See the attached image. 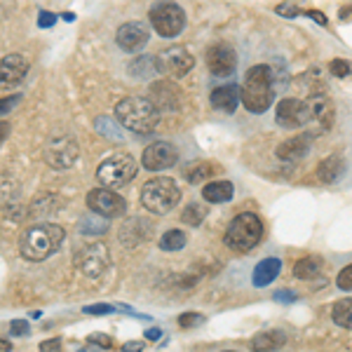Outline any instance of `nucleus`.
I'll list each match as a JSON object with an SVG mask.
<instances>
[{
	"instance_id": "11",
	"label": "nucleus",
	"mask_w": 352,
	"mask_h": 352,
	"mask_svg": "<svg viewBox=\"0 0 352 352\" xmlns=\"http://www.w3.org/2000/svg\"><path fill=\"white\" fill-rule=\"evenodd\" d=\"M87 207L89 212L99 214L104 219H116L127 212V202L118 192H113V188H106V186L87 192Z\"/></svg>"
},
{
	"instance_id": "2",
	"label": "nucleus",
	"mask_w": 352,
	"mask_h": 352,
	"mask_svg": "<svg viewBox=\"0 0 352 352\" xmlns=\"http://www.w3.org/2000/svg\"><path fill=\"white\" fill-rule=\"evenodd\" d=\"M116 118L124 129L136 134H151L160 124V111L148 96H127L116 106Z\"/></svg>"
},
{
	"instance_id": "36",
	"label": "nucleus",
	"mask_w": 352,
	"mask_h": 352,
	"mask_svg": "<svg viewBox=\"0 0 352 352\" xmlns=\"http://www.w3.org/2000/svg\"><path fill=\"white\" fill-rule=\"evenodd\" d=\"M19 99H21V96H8V99H0V116L12 111L14 106L19 104Z\"/></svg>"
},
{
	"instance_id": "21",
	"label": "nucleus",
	"mask_w": 352,
	"mask_h": 352,
	"mask_svg": "<svg viewBox=\"0 0 352 352\" xmlns=\"http://www.w3.org/2000/svg\"><path fill=\"white\" fill-rule=\"evenodd\" d=\"M232 192H235V188H232L230 181H212V184H207L202 188V197L212 204H219V202H230Z\"/></svg>"
},
{
	"instance_id": "15",
	"label": "nucleus",
	"mask_w": 352,
	"mask_h": 352,
	"mask_svg": "<svg viewBox=\"0 0 352 352\" xmlns=\"http://www.w3.org/2000/svg\"><path fill=\"white\" fill-rule=\"evenodd\" d=\"M305 106H308V122L315 124L317 129L327 132V129L333 127V120H336V109H333V104L327 99L324 94H312Z\"/></svg>"
},
{
	"instance_id": "44",
	"label": "nucleus",
	"mask_w": 352,
	"mask_h": 352,
	"mask_svg": "<svg viewBox=\"0 0 352 352\" xmlns=\"http://www.w3.org/2000/svg\"><path fill=\"white\" fill-rule=\"evenodd\" d=\"M12 132V124L10 122H0V144H5V139Z\"/></svg>"
},
{
	"instance_id": "18",
	"label": "nucleus",
	"mask_w": 352,
	"mask_h": 352,
	"mask_svg": "<svg viewBox=\"0 0 352 352\" xmlns=\"http://www.w3.org/2000/svg\"><path fill=\"white\" fill-rule=\"evenodd\" d=\"M28 61L21 54H8L0 59V87H14L26 78Z\"/></svg>"
},
{
	"instance_id": "41",
	"label": "nucleus",
	"mask_w": 352,
	"mask_h": 352,
	"mask_svg": "<svg viewBox=\"0 0 352 352\" xmlns=\"http://www.w3.org/2000/svg\"><path fill=\"white\" fill-rule=\"evenodd\" d=\"M275 300H282V303H294V300H296V294H292V292H277L275 294Z\"/></svg>"
},
{
	"instance_id": "42",
	"label": "nucleus",
	"mask_w": 352,
	"mask_h": 352,
	"mask_svg": "<svg viewBox=\"0 0 352 352\" xmlns=\"http://www.w3.org/2000/svg\"><path fill=\"white\" fill-rule=\"evenodd\" d=\"M310 16L312 21H317V24H322V26H327V16L322 14V12H317V10H308V12H305Z\"/></svg>"
},
{
	"instance_id": "7",
	"label": "nucleus",
	"mask_w": 352,
	"mask_h": 352,
	"mask_svg": "<svg viewBox=\"0 0 352 352\" xmlns=\"http://www.w3.org/2000/svg\"><path fill=\"white\" fill-rule=\"evenodd\" d=\"M73 263H76V268L80 270L85 277L96 280V277H101L106 270H109L111 252L104 242H89V244H85L82 249H78Z\"/></svg>"
},
{
	"instance_id": "39",
	"label": "nucleus",
	"mask_w": 352,
	"mask_h": 352,
	"mask_svg": "<svg viewBox=\"0 0 352 352\" xmlns=\"http://www.w3.org/2000/svg\"><path fill=\"white\" fill-rule=\"evenodd\" d=\"M87 343H89V345H101V348H106V350L113 348V340H111V338H106V336H92V338L87 340Z\"/></svg>"
},
{
	"instance_id": "10",
	"label": "nucleus",
	"mask_w": 352,
	"mask_h": 352,
	"mask_svg": "<svg viewBox=\"0 0 352 352\" xmlns=\"http://www.w3.org/2000/svg\"><path fill=\"white\" fill-rule=\"evenodd\" d=\"M192 64H195L192 54L186 47H181V45L162 50V52L155 56V68L169 78H184L192 68Z\"/></svg>"
},
{
	"instance_id": "5",
	"label": "nucleus",
	"mask_w": 352,
	"mask_h": 352,
	"mask_svg": "<svg viewBox=\"0 0 352 352\" xmlns=\"http://www.w3.org/2000/svg\"><path fill=\"white\" fill-rule=\"evenodd\" d=\"M226 244L232 249V252H252L256 244L263 240V223L256 214L244 212L237 214L232 219V223L226 230Z\"/></svg>"
},
{
	"instance_id": "29",
	"label": "nucleus",
	"mask_w": 352,
	"mask_h": 352,
	"mask_svg": "<svg viewBox=\"0 0 352 352\" xmlns=\"http://www.w3.org/2000/svg\"><path fill=\"white\" fill-rule=\"evenodd\" d=\"M184 247H186V235L181 230H167L160 240L162 252H179Z\"/></svg>"
},
{
	"instance_id": "8",
	"label": "nucleus",
	"mask_w": 352,
	"mask_h": 352,
	"mask_svg": "<svg viewBox=\"0 0 352 352\" xmlns=\"http://www.w3.org/2000/svg\"><path fill=\"white\" fill-rule=\"evenodd\" d=\"M151 24L162 38H176L186 26V14L176 3L162 0L151 8Z\"/></svg>"
},
{
	"instance_id": "20",
	"label": "nucleus",
	"mask_w": 352,
	"mask_h": 352,
	"mask_svg": "<svg viewBox=\"0 0 352 352\" xmlns=\"http://www.w3.org/2000/svg\"><path fill=\"white\" fill-rule=\"evenodd\" d=\"M237 104H240V87L237 85H223L212 92V106L217 111L235 113Z\"/></svg>"
},
{
	"instance_id": "14",
	"label": "nucleus",
	"mask_w": 352,
	"mask_h": 352,
	"mask_svg": "<svg viewBox=\"0 0 352 352\" xmlns=\"http://www.w3.org/2000/svg\"><path fill=\"white\" fill-rule=\"evenodd\" d=\"M275 120L285 129L303 127V124L308 122V106L300 99H282L280 104H277Z\"/></svg>"
},
{
	"instance_id": "31",
	"label": "nucleus",
	"mask_w": 352,
	"mask_h": 352,
	"mask_svg": "<svg viewBox=\"0 0 352 352\" xmlns=\"http://www.w3.org/2000/svg\"><path fill=\"white\" fill-rule=\"evenodd\" d=\"M329 71H331V76H336V78H348L352 73V64L345 59H333L331 64H329Z\"/></svg>"
},
{
	"instance_id": "25",
	"label": "nucleus",
	"mask_w": 352,
	"mask_h": 352,
	"mask_svg": "<svg viewBox=\"0 0 352 352\" xmlns=\"http://www.w3.org/2000/svg\"><path fill=\"white\" fill-rule=\"evenodd\" d=\"M287 343V336L280 331V329H270V331H263L258 333L256 338L252 340V345L256 350H277Z\"/></svg>"
},
{
	"instance_id": "13",
	"label": "nucleus",
	"mask_w": 352,
	"mask_h": 352,
	"mask_svg": "<svg viewBox=\"0 0 352 352\" xmlns=\"http://www.w3.org/2000/svg\"><path fill=\"white\" fill-rule=\"evenodd\" d=\"M144 160V167L151 169V172H160V169H169L179 162V151L174 148L167 141H157V144H151L148 148L141 155Z\"/></svg>"
},
{
	"instance_id": "48",
	"label": "nucleus",
	"mask_w": 352,
	"mask_h": 352,
	"mask_svg": "<svg viewBox=\"0 0 352 352\" xmlns=\"http://www.w3.org/2000/svg\"><path fill=\"white\" fill-rule=\"evenodd\" d=\"M8 350H12V345H10V340L0 338V352H8Z\"/></svg>"
},
{
	"instance_id": "6",
	"label": "nucleus",
	"mask_w": 352,
	"mask_h": 352,
	"mask_svg": "<svg viewBox=\"0 0 352 352\" xmlns=\"http://www.w3.org/2000/svg\"><path fill=\"white\" fill-rule=\"evenodd\" d=\"M136 176V162L129 153H116V155L106 157L96 169V179L106 188H124Z\"/></svg>"
},
{
	"instance_id": "17",
	"label": "nucleus",
	"mask_w": 352,
	"mask_h": 352,
	"mask_svg": "<svg viewBox=\"0 0 352 352\" xmlns=\"http://www.w3.org/2000/svg\"><path fill=\"white\" fill-rule=\"evenodd\" d=\"M148 38H151L148 26L141 24V21L122 24L116 33V43L120 45L124 52H136V50H141L146 43H148Z\"/></svg>"
},
{
	"instance_id": "30",
	"label": "nucleus",
	"mask_w": 352,
	"mask_h": 352,
	"mask_svg": "<svg viewBox=\"0 0 352 352\" xmlns=\"http://www.w3.org/2000/svg\"><path fill=\"white\" fill-rule=\"evenodd\" d=\"M204 217H207V209H204L200 202H190L188 207L184 209V214H181V219H184L188 226H200Z\"/></svg>"
},
{
	"instance_id": "22",
	"label": "nucleus",
	"mask_w": 352,
	"mask_h": 352,
	"mask_svg": "<svg viewBox=\"0 0 352 352\" xmlns=\"http://www.w3.org/2000/svg\"><path fill=\"white\" fill-rule=\"evenodd\" d=\"M280 270H282V261L280 258L261 261V263L256 265V270H254V285H256V287H268L270 282L280 275Z\"/></svg>"
},
{
	"instance_id": "24",
	"label": "nucleus",
	"mask_w": 352,
	"mask_h": 352,
	"mask_svg": "<svg viewBox=\"0 0 352 352\" xmlns=\"http://www.w3.org/2000/svg\"><path fill=\"white\" fill-rule=\"evenodd\" d=\"M136 226H139V219H129L127 223H122V228H120V242L122 244L134 247V244H139V242H148V232L153 228L148 226V228H144V230H136Z\"/></svg>"
},
{
	"instance_id": "16",
	"label": "nucleus",
	"mask_w": 352,
	"mask_h": 352,
	"mask_svg": "<svg viewBox=\"0 0 352 352\" xmlns=\"http://www.w3.org/2000/svg\"><path fill=\"white\" fill-rule=\"evenodd\" d=\"M148 99L157 106V111H179L181 104H184V94H181V89L169 80L153 82Z\"/></svg>"
},
{
	"instance_id": "3",
	"label": "nucleus",
	"mask_w": 352,
	"mask_h": 352,
	"mask_svg": "<svg viewBox=\"0 0 352 352\" xmlns=\"http://www.w3.org/2000/svg\"><path fill=\"white\" fill-rule=\"evenodd\" d=\"M272 68L265 64L252 66L244 76L240 99L249 113H265L272 104Z\"/></svg>"
},
{
	"instance_id": "46",
	"label": "nucleus",
	"mask_w": 352,
	"mask_h": 352,
	"mask_svg": "<svg viewBox=\"0 0 352 352\" xmlns=\"http://www.w3.org/2000/svg\"><path fill=\"white\" fill-rule=\"evenodd\" d=\"M146 348L144 343H139V340H132V343H124V350H141Z\"/></svg>"
},
{
	"instance_id": "40",
	"label": "nucleus",
	"mask_w": 352,
	"mask_h": 352,
	"mask_svg": "<svg viewBox=\"0 0 352 352\" xmlns=\"http://www.w3.org/2000/svg\"><path fill=\"white\" fill-rule=\"evenodd\" d=\"M56 21V16L52 12H41V19H38V26L45 28V26H52Z\"/></svg>"
},
{
	"instance_id": "19",
	"label": "nucleus",
	"mask_w": 352,
	"mask_h": 352,
	"mask_svg": "<svg viewBox=\"0 0 352 352\" xmlns=\"http://www.w3.org/2000/svg\"><path fill=\"white\" fill-rule=\"evenodd\" d=\"M310 141H312L310 134H298V136H294V139L282 141V144L277 146L275 153H277V157H280V160H285V162H298V160H303V157L308 155Z\"/></svg>"
},
{
	"instance_id": "45",
	"label": "nucleus",
	"mask_w": 352,
	"mask_h": 352,
	"mask_svg": "<svg viewBox=\"0 0 352 352\" xmlns=\"http://www.w3.org/2000/svg\"><path fill=\"white\" fill-rule=\"evenodd\" d=\"M160 336H162V331L157 327H153V329H148V331H146V338H148V340H157Z\"/></svg>"
},
{
	"instance_id": "27",
	"label": "nucleus",
	"mask_w": 352,
	"mask_h": 352,
	"mask_svg": "<svg viewBox=\"0 0 352 352\" xmlns=\"http://www.w3.org/2000/svg\"><path fill=\"white\" fill-rule=\"evenodd\" d=\"M214 174H219V167L214 162H195L186 172V179H188V184H202V181L212 179Z\"/></svg>"
},
{
	"instance_id": "28",
	"label": "nucleus",
	"mask_w": 352,
	"mask_h": 352,
	"mask_svg": "<svg viewBox=\"0 0 352 352\" xmlns=\"http://www.w3.org/2000/svg\"><path fill=\"white\" fill-rule=\"evenodd\" d=\"M331 317L338 327L352 329V298H340L338 303H333Z\"/></svg>"
},
{
	"instance_id": "32",
	"label": "nucleus",
	"mask_w": 352,
	"mask_h": 352,
	"mask_svg": "<svg viewBox=\"0 0 352 352\" xmlns=\"http://www.w3.org/2000/svg\"><path fill=\"white\" fill-rule=\"evenodd\" d=\"M202 322H204V317L200 312H184V315L179 317V324L184 329H192V327L202 324Z\"/></svg>"
},
{
	"instance_id": "1",
	"label": "nucleus",
	"mask_w": 352,
	"mask_h": 352,
	"mask_svg": "<svg viewBox=\"0 0 352 352\" xmlns=\"http://www.w3.org/2000/svg\"><path fill=\"white\" fill-rule=\"evenodd\" d=\"M64 228L56 223H36L31 226L19 242V252L26 261L41 263V261L50 258L52 254L59 252L61 242H64Z\"/></svg>"
},
{
	"instance_id": "47",
	"label": "nucleus",
	"mask_w": 352,
	"mask_h": 352,
	"mask_svg": "<svg viewBox=\"0 0 352 352\" xmlns=\"http://www.w3.org/2000/svg\"><path fill=\"white\" fill-rule=\"evenodd\" d=\"M340 19H343V21H350V19H352V8H343V12H340Z\"/></svg>"
},
{
	"instance_id": "4",
	"label": "nucleus",
	"mask_w": 352,
	"mask_h": 352,
	"mask_svg": "<svg viewBox=\"0 0 352 352\" xmlns=\"http://www.w3.org/2000/svg\"><path fill=\"white\" fill-rule=\"evenodd\" d=\"M181 190L174 179L169 176H155V179L146 181L141 188V204L153 214H167L179 204Z\"/></svg>"
},
{
	"instance_id": "9",
	"label": "nucleus",
	"mask_w": 352,
	"mask_h": 352,
	"mask_svg": "<svg viewBox=\"0 0 352 352\" xmlns=\"http://www.w3.org/2000/svg\"><path fill=\"white\" fill-rule=\"evenodd\" d=\"M78 153H80V148H78L76 136L59 134V136H52V139L45 144L43 157L52 169H71L78 160Z\"/></svg>"
},
{
	"instance_id": "43",
	"label": "nucleus",
	"mask_w": 352,
	"mask_h": 352,
	"mask_svg": "<svg viewBox=\"0 0 352 352\" xmlns=\"http://www.w3.org/2000/svg\"><path fill=\"white\" fill-rule=\"evenodd\" d=\"M59 348H61V340L59 338L43 340V343H41V350H59Z\"/></svg>"
},
{
	"instance_id": "38",
	"label": "nucleus",
	"mask_w": 352,
	"mask_h": 352,
	"mask_svg": "<svg viewBox=\"0 0 352 352\" xmlns=\"http://www.w3.org/2000/svg\"><path fill=\"white\" fill-rule=\"evenodd\" d=\"M275 12L282 14V16H298L300 10L296 8V5H280V8H277Z\"/></svg>"
},
{
	"instance_id": "35",
	"label": "nucleus",
	"mask_w": 352,
	"mask_h": 352,
	"mask_svg": "<svg viewBox=\"0 0 352 352\" xmlns=\"http://www.w3.org/2000/svg\"><path fill=\"white\" fill-rule=\"evenodd\" d=\"M85 312H87V315H109V312H113V305H106V303L87 305V308H85Z\"/></svg>"
},
{
	"instance_id": "26",
	"label": "nucleus",
	"mask_w": 352,
	"mask_h": 352,
	"mask_svg": "<svg viewBox=\"0 0 352 352\" xmlns=\"http://www.w3.org/2000/svg\"><path fill=\"white\" fill-rule=\"evenodd\" d=\"M322 265L324 263H322L320 256H305L294 265V275H296L298 280H312V277L320 275Z\"/></svg>"
},
{
	"instance_id": "37",
	"label": "nucleus",
	"mask_w": 352,
	"mask_h": 352,
	"mask_svg": "<svg viewBox=\"0 0 352 352\" xmlns=\"http://www.w3.org/2000/svg\"><path fill=\"white\" fill-rule=\"evenodd\" d=\"M26 331H28V324L24 320H14L12 324H10V333H12V336H24Z\"/></svg>"
},
{
	"instance_id": "23",
	"label": "nucleus",
	"mask_w": 352,
	"mask_h": 352,
	"mask_svg": "<svg viewBox=\"0 0 352 352\" xmlns=\"http://www.w3.org/2000/svg\"><path fill=\"white\" fill-rule=\"evenodd\" d=\"M343 172H345V164L338 155L327 157V160H322L320 167H317V176H320L322 184H336L340 176H343Z\"/></svg>"
},
{
	"instance_id": "34",
	"label": "nucleus",
	"mask_w": 352,
	"mask_h": 352,
	"mask_svg": "<svg viewBox=\"0 0 352 352\" xmlns=\"http://www.w3.org/2000/svg\"><path fill=\"white\" fill-rule=\"evenodd\" d=\"M80 230H82V232H87V230H89V235H101V232L109 230V223H92V221H82V223H80Z\"/></svg>"
},
{
	"instance_id": "12",
	"label": "nucleus",
	"mask_w": 352,
	"mask_h": 352,
	"mask_svg": "<svg viewBox=\"0 0 352 352\" xmlns=\"http://www.w3.org/2000/svg\"><path fill=\"white\" fill-rule=\"evenodd\" d=\"M207 66L214 76L226 78L232 76L237 68V54L228 43H217L207 50Z\"/></svg>"
},
{
	"instance_id": "33",
	"label": "nucleus",
	"mask_w": 352,
	"mask_h": 352,
	"mask_svg": "<svg viewBox=\"0 0 352 352\" xmlns=\"http://www.w3.org/2000/svg\"><path fill=\"white\" fill-rule=\"evenodd\" d=\"M336 285H338V289H343V292H352V265H348V268H343L338 272Z\"/></svg>"
}]
</instances>
